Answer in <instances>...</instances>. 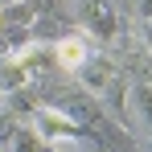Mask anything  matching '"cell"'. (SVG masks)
Segmentation results:
<instances>
[{
	"label": "cell",
	"instance_id": "obj_3",
	"mask_svg": "<svg viewBox=\"0 0 152 152\" xmlns=\"http://www.w3.org/2000/svg\"><path fill=\"white\" fill-rule=\"evenodd\" d=\"M127 124L152 136V82H132L127 91Z\"/></svg>",
	"mask_w": 152,
	"mask_h": 152
},
{
	"label": "cell",
	"instance_id": "obj_12",
	"mask_svg": "<svg viewBox=\"0 0 152 152\" xmlns=\"http://www.w3.org/2000/svg\"><path fill=\"white\" fill-rule=\"evenodd\" d=\"M12 4H25V0H0V8H12Z\"/></svg>",
	"mask_w": 152,
	"mask_h": 152
},
{
	"label": "cell",
	"instance_id": "obj_7",
	"mask_svg": "<svg viewBox=\"0 0 152 152\" xmlns=\"http://www.w3.org/2000/svg\"><path fill=\"white\" fill-rule=\"evenodd\" d=\"M29 82V66L12 53V58H0V95H21V86Z\"/></svg>",
	"mask_w": 152,
	"mask_h": 152
},
{
	"label": "cell",
	"instance_id": "obj_10",
	"mask_svg": "<svg viewBox=\"0 0 152 152\" xmlns=\"http://www.w3.org/2000/svg\"><path fill=\"white\" fill-rule=\"evenodd\" d=\"M144 45L152 50V21H144Z\"/></svg>",
	"mask_w": 152,
	"mask_h": 152
},
{
	"label": "cell",
	"instance_id": "obj_2",
	"mask_svg": "<svg viewBox=\"0 0 152 152\" xmlns=\"http://www.w3.org/2000/svg\"><path fill=\"white\" fill-rule=\"evenodd\" d=\"M78 17H82V29L99 41L119 37V12H115L111 0H78Z\"/></svg>",
	"mask_w": 152,
	"mask_h": 152
},
{
	"label": "cell",
	"instance_id": "obj_5",
	"mask_svg": "<svg viewBox=\"0 0 152 152\" xmlns=\"http://www.w3.org/2000/svg\"><path fill=\"white\" fill-rule=\"evenodd\" d=\"M53 58H58L62 70H78V66L91 58V45H86V37L70 33V37H58V41H53Z\"/></svg>",
	"mask_w": 152,
	"mask_h": 152
},
{
	"label": "cell",
	"instance_id": "obj_8",
	"mask_svg": "<svg viewBox=\"0 0 152 152\" xmlns=\"http://www.w3.org/2000/svg\"><path fill=\"white\" fill-rule=\"evenodd\" d=\"M41 148H45V140L37 136L33 124H25V127L17 124V127H12V152H41Z\"/></svg>",
	"mask_w": 152,
	"mask_h": 152
},
{
	"label": "cell",
	"instance_id": "obj_6",
	"mask_svg": "<svg viewBox=\"0 0 152 152\" xmlns=\"http://www.w3.org/2000/svg\"><path fill=\"white\" fill-rule=\"evenodd\" d=\"M127 91H132V78H124L119 70L111 74V82L99 91V99H103V107L107 111H115V115H124L127 119Z\"/></svg>",
	"mask_w": 152,
	"mask_h": 152
},
{
	"label": "cell",
	"instance_id": "obj_4",
	"mask_svg": "<svg viewBox=\"0 0 152 152\" xmlns=\"http://www.w3.org/2000/svg\"><path fill=\"white\" fill-rule=\"evenodd\" d=\"M78 82H82V91H91V95H99L103 86L111 82V74H115V66H111V58H103V53H91L82 66L74 70Z\"/></svg>",
	"mask_w": 152,
	"mask_h": 152
},
{
	"label": "cell",
	"instance_id": "obj_9",
	"mask_svg": "<svg viewBox=\"0 0 152 152\" xmlns=\"http://www.w3.org/2000/svg\"><path fill=\"white\" fill-rule=\"evenodd\" d=\"M136 17L140 21H152V0H136Z\"/></svg>",
	"mask_w": 152,
	"mask_h": 152
},
{
	"label": "cell",
	"instance_id": "obj_13",
	"mask_svg": "<svg viewBox=\"0 0 152 152\" xmlns=\"http://www.w3.org/2000/svg\"><path fill=\"white\" fill-rule=\"evenodd\" d=\"M144 152H152V136H148V144H144Z\"/></svg>",
	"mask_w": 152,
	"mask_h": 152
},
{
	"label": "cell",
	"instance_id": "obj_14",
	"mask_svg": "<svg viewBox=\"0 0 152 152\" xmlns=\"http://www.w3.org/2000/svg\"><path fill=\"white\" fill-rule=\"evenodd\" d=\"M0 152H8V148H4V140H0Z\"/></svg>",
	"mask_w": 152,
	"mask_h": 152
},
{
	"label": "cell",
	"instance_id": "obj_11",
	"mask_svg": "<svg viewBox=\"0 0 152 152\" xmlns=\"http://www.w3.org/2000/svg\"><path fill=\"white\" fill-rule=\"evenodd\" d=\"M4 29H8V12L0 8V33H4Z\"/></svg>",
	"mask_w": 152,
	"mask_h": 152
},
{
	"label": "cell",
	"instance_id": "obj_1",
	"mask_svg": "<svg viewBox=\"0 0 152 152\" xmlns=\"http://www.w3.org/2000/svg\"><path fill=\"white\" fill-rule=\"evenodd\" d=\"M29 124L37 127V136L45 140V144H58V140H78L82 136V124H78L70 111H62V107H33V115H29Z\"/></svg>",
	"mask_w": 152,
	"mask_h": 152
}]
</instances>
